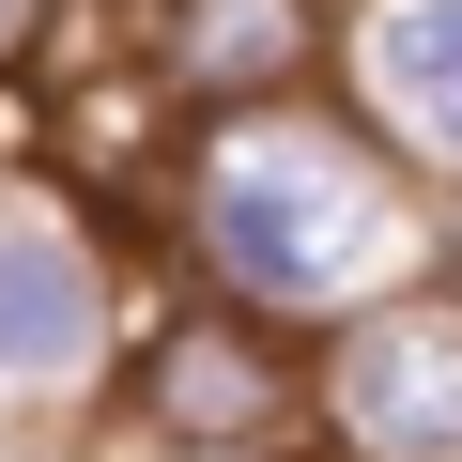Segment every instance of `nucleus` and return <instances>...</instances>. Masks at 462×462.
Masks as SVG:
<instances>
[{"instance_id": "f257e3e1", "label": "nucleus", "mask_w": 462, "mask_h": 462, "mask_svg": "<svg viewBox=\"0 0 462 462\" xmlns=\"http://www.w3.org/2000/svg\"><path fill=\"white\" fill-rule=\"evenodd\" d=\"M447 231H416V185L370 124L324 108H231L185 154V263L247 324H355L431 278Z\"/></svg>"}, {"instance_id": "f03ea898", "label": "nucleus", "mask_w": 462, "mask_h": 462, "mask_svg": "<svg viewBox=\"0 0 462 462\" xmlns=\"http://www.w3.org/2000/svg\"><path fill=\"white\" fill-rule=\"evenodd\" d=\"M309 431L339 462H462V293L416 278L309 355Z\"/></svg>"}, {"instance_id": "7ed1b4c3", "label": "nucleus", "mask_w": 462, "mask_h": 462, "mask_svg": "<svg viewBox=\"0 0 462 462\" xmlns=\"http://www.w3.org/2000/svg\"><path fill=\"white\" fill-rule=\"evenodd\" d=\"M124 370L108 247L62 200H0V401H93Z\"/></svg>"}, {"instance_id": "20e7f679", "label": "nucleus", "mask_w": 462, "mask_h": 462, "mask_svg": "<svg viewBox=\"0 0 462 462\" xmlns=\"http://www.w3.org/2000/svg\"><path fill=\"white\" fill-rule=\"evenodd\" d=\"M124 401L170 431V462H247V447L309 431V370L263 324H170L154 355H124Z\"/></svg>"}, {"instance_id": "39448f33", "label": "nucleus", "mask_w": 462, "mask_h": 462, "mask_svg": "<svg viewBox=\"0 0 462 462\" xmlns=\"http://www.w3.org/2000/svg\"><path fill=\"white\" fill-rule=\"evenodd\" d=\"M339 93L431 185H462V0H339Z\"/></svg>"}, {"instance_id": "423d86ee", "label": "nucleus", "mask_w": 462, "mask_h": 462, "mask_svg": "<svg viewBox=\"0 0 462 462\" xmlns=\"http://www.w3.org/2000/svg\"><path fill=\"white\" fill-rule=\"evenodd\" d=\"M32 32H47V0H0V62H16V47H32Z\"/></svg>"}, {"instance_id": "0eeeda50", "label": "nucleus", "mask_w": 462, "mask_h": 462, "mask_svg": "<svg viewBox=\"0 0 462 462\" xmlns=\"http://www.w3.org/2000/svg\"><path fill=\"white\" fill-rule=\"evenodd\" d=\"M431 278H447V293H462V231H447V247H431Z\"/></svg>"}]
</instances>
